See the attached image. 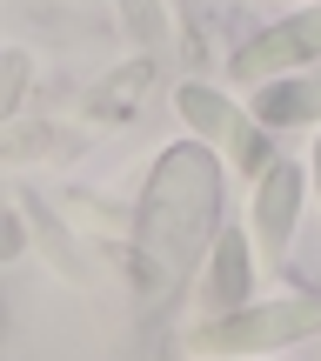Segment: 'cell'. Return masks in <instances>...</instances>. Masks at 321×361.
Masks as SVG:
<instances>
[{"label": "cell", "mask_w": 321, "mask_h": 361, "mask_svg": "<svg viewBox=\"0 0 321 361\" xmlns=\"http://www.w3.org/2000/svg\"><path fill=\"white\" fill-rule=\"evenodd\" d=\"M221 207H228V168L221 147L207 141H174L147 168L141 207H134V274L147 301H174L194 274L207 268L221 241Z\"/></svg>", "instance_id": "cell-1"}, {"label": "cell", "mask_w": 321, "mask_h": 361, "mask_svg": "<svg viewBox=\"0 0 321 361\" xmlns=\"http://www.w3.org/2000/svg\"><path fill=\"white\" fill-rule=\"evenodd\" d=\"M308 335H321V288L248 301L241 314H207L194 328V355L201 361H241V355H274V348L308 341Z\"/></svg>", "instance_id": "cell-2"}, {"label": "cell", "mask_w": 321, "mask_h": 361, "mask_svg": "<svg viewBox=\"0 0 321 361\" xmlns=\"http://www.w3.org/2000/svg\"><path fill=\"white\" fill-rule=\"evenodd\" d=\"M308 61H321V0L301 7V13H288V20H268L255 40H241L228 74L241 80V87H268V80H281V74H301Z\"/></svg>", "instance_id": "cell-3"}, {"label": "cell", "mask_w": 321, "mask_h": 361, "mask_svg": "<svg viewBox=\"0 0 321 361\" xmlns=\"http://www.w3.org/2000/svg\"><path fill=\"white\" fill-rule=\"evenodd\" d=\"M315 174H301L295 161H268L255 180V201H248V234L268 261H288V241H295V221H301V201H308Z\"/></svg>", "instance_id": "cell-4"}, {"label": "cell", "mask_w": 321, "mask_h": 361, "mask_svg": "<svg viewBox=\"0 0 321 361\" xmlns=\"http://www.w3.org/2000/svg\"><path fill=\"white\" fill-rule=\"evenodd\" d=\"M174 107H181V121L194 128V141L221 147V154L241 161V168H268V161H261V128L228 101V94H214V87H201V80H188V87L174 94Z\"/></svg>", "instance_id": "cell-5"}, {"label": "cell", "mask_w": 321, "mask_h": 361, "mask_svg": "<svg viewBox=\"0 0 321 361\" xmlns=\"http://www.w3.org/2000/svg\"><path fill=\"white\" fill-rule=\"evenodd\" d=\"M255 301V234L248 228H221L214 255L201 268V308L207 314H241Z\"/></svg>", "instance_id": "cell-6"}, {"label": "cell", "mask_w": 321, "mask_h": 361, "mask_svg": "<svg viewBox=\"0 0 321 361\" xmlns=\"http://www.w3.org/2000/svg\"><path fill=\"white\" fill-rule=\"evenodd\" d=\"M255 121L261 128H288V121L321 128V74H281L268 87H255Z\"/></svg>", "instance_id": "cell-7"}, {"label": "cell", "mask_w": 321, "mask_h": 361, "mask_svg": "<svg viewBox=\"0 0 321 361\" xmlns=\"http://www.w3.org/2000/svg\"><path fill=\"white\" fill-rule=\"evenodd\" d=\"M121 20H128V34H134L141 54L167 47V0H121Z\"/></svg>", "instance_id": "cell-8"}, {"label": "cell", "mask_w": 321, "mask_h": 361, "mask_svg": "<svg viewBox=\"0 0 321 361\" xmlns=\"http://www.w3.org/2000/svg\"><path fill=\"white\" fill-rule=\"evenodd\" d=\"M20 87H27V54L13 47V54H7V94H0V107H7V114L20 107Z\"/></svg>", "instance_id": "cell-9"}, {"label": "cell", "mask_w": 321, "mask_h": 361, "mask_svg": "<svg viewBox=\"0 0 321 361\" xmlns=\"http://www.w3.org/2000/svg\"><path fill=\"white\" fill-rule=\"evenodd\" d=\"M308 174H315V194H321V134H315V154H308Z\"/></svg>", "instance_id": "cell-10"}, {"label": "cell", "mask_w": 321, "mask_h": 361, "mask_svg": "<svg viewBox=\"0 0 321 361\" xmlns=\"http://www.w3.org/2000/svg\"><path fill=\"white\" fill-rule=\"evenodd\" d=\"M241 361H268V355H241Z\"/></svg>", "instance_id": "cell-11"}, {"label": "cell", "mask_w": 321, "mask_h": 361, "mask_svg": "<svg viewBox=\"0 0 321 361\" xmlns=\"http://www.w3.org/2000/svg\"><path fill=\"white\" fill-rule=\"evenodd\" d=\"M308 7H315V0H308Z\"/></svg>", "instance_id": "cell-12"}]
</instances>
